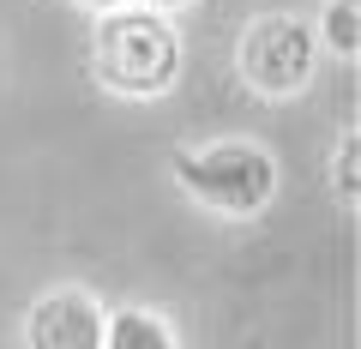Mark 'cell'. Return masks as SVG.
Instances as JSON below:
<instances>
[{
	"mask_svg": "<svg viewBox=\"0 0 361 349\" xmlns=\"http://www.w3.org/2000/svg\"><path fill=\"white\" fill-rule=\"evenodd\" d=\"M90 13H115V6H127V0H85Z\"/></svg>",
	"mask_w": 361,
	"mask_h": 349,
	"instance_id": "ba28073f",
	"label": "cell"
},
{
	"mask_svg": "<svg viewBox=\"0 0 361 349\" xmlns=\"http://www.w3.org/2000/svg\"><path fill=\"white\" fill-rule=\"evenodd\" d=\"M331 54H343V61H355L361 54V0H325V18H319V37Z\"/></svg>",
	"mask_w": 361,
	"mask_h": 349,
	"instance_id": "8992f818",
	"label": "cell"
},
{
	"mask_svg": "<svg viewBox=\"0 0 361 349\" xmlns=\"http://www.w3.org/2000/svg\"><path fill=\"white\" fill-rule=\"evenodd\" d=\"M139 6H157V13H169V6H193V0H139Z\"/></svg>",
	"mask_w": 361,
	"mask_h": 349,
	"instance_id": "9c48e42d",
	"label": "cell"
},
{
	"mask_svg": "<svg viewBox=\"0 0 361 349\" xmlns=\"http://www.w3.org/2000/svg\"><path fill=\"white\" fill-rule=\"evenodd\" d=\"M313 54H319L313 30L301 25V18H289V13L253 18V25L241 30V42H235V66H241V78L253 85L259 97H271V103H283V97H301V91H307Z\"/></svg>",
	"mask_w": 361,
	"mask_h": 349,
	"instance_id": "3957f363",
	"label": "cell"
},
{
	"mask_svg": "<svg viewBox=\"0 0 361 349\" xmlns=\"http://www.w3.org/2000/svg\"><path fill=\"white\" fill-rule=\"evenodd\" d=\"M103 301L85 289H49L25 313V343L30 349H103Z\"/></svg>",
	"mask_w": 361,
	"mask_h": 349,
	"instance_id": "277c9868",
	"label": "cell"
},
{
	"mask_svg": "<svg viewBox=\"0 0 361 349\" xmlns=\"http://www.w3.org/2000/svg\"><path fill=\"white\" fill-rule=\"evenodd\" d=\"M355 157H361V133H343L337 163H331V181H337V199H343V205H355V199H361V187H355Z\"/></svg>",
	"mask_w": 361,
	"mask_h": 349,
	"instance_id": "52a82bcc",
	"label": "cell"
},
{
	"mask_svg": "<svg viewBox=\"0 0 361 349\" xmlns=\"http://www.w3.org/2000/svg\"><path fill=\"white\" fill-rule=\"evenodd\" d=\"M175 181L217 217H259L277 199V157L253 139H217L199 151H175Z\"/></svg>",
	"mask_w": 361,
	"mask_h": 349,
	"instance_id": "7a4b0ae2",
	"label": "cell"
},
{
	"mask_svg": "<svg viewBox=\"0 0 361 349\" xmlns=\"http://www.w3.org/2000/svg\"><path fill=\"white\" fill-rule=\"evenodd\" d=\"M90 66L115 97H163L180 78V37L157 6H115L97 25Z\"/></svg>",
	"mask_w": 361,
	"mask_h": 349,
	"instance_id": "6da1fadb",
	"label": "cell"
},
{
	"mask_svg": "<svg viewBox=\"0 0 361 349\" xmlns=\"http://www.w3.org/2000/svg\"><path fill=\"white\" fill-rule=\"evenodd\" d=\"M103 349H175V331L145 307H121L103 319Z\"/></svg>",
	"mask_w": 361,
	"mask_h": 349,
	"instance_id": "5b68a950",
	"label": "cell"
}]
</instances>
